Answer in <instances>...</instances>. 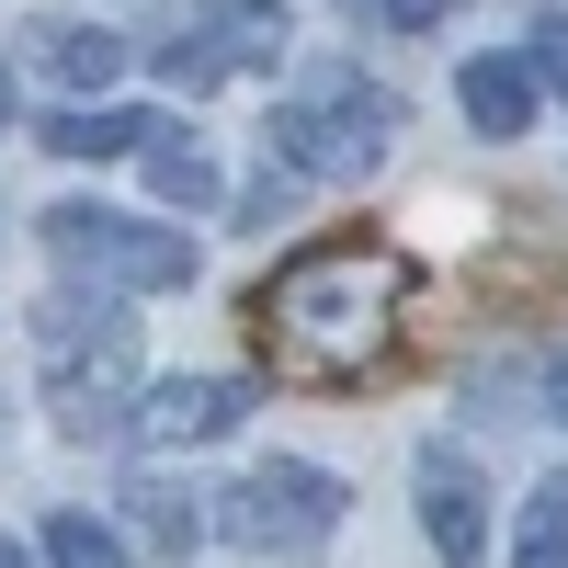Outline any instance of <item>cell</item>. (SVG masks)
<instances>
[{
  "label": "cell",
  "mask_w": 568,
  "mask_h": 568,
  "mask_svg": "<svg viewBox=\"0 0 568 568\" xmlns=\"http://www.w3.org/2000/svg\"><path fill=\"white\" fill-rule=\"evenodd\" d=\"M420 535H433L444 568H478L489 557V489L455 444H420Z\"/></svg>",
  "instance_id": "obj_8"
},
{
  "label": "cell",
  "mask_w": 568,
  "mask_h": 568,
  "mask_svg": "<svg viewBox=\"0 0 568 568\" xmlns=\"http://www.w3.org/2000/svg\"><path fill=\"white\" fill-rule=\"evenodd\" d=\"M149 182H160V205H182V216H205V205H216V160L194 149V136H171V125L149 136Z\"/></svg>",
  "instance_id": "obj_11"
},
{
  "label": "cell",
  "mask_w": 568,
  "mask_h": 568,
  "mask_svg": "<svg viewBox=\"0 0 568 568\" xmlns=\"http://www.w3.org/2000/svg\"><path fill=\"white\" fill-rule=\"evenodd\" d=\"M251 420V375H171V387H149V409L125 420L149 455H182V444H216Z\"/></svg>",
  "instance_id": "obj_7"
},
{
  "label": "cell",
  "mask_w": 568,
  "mask_h": 568,
  "mask_svg": "<svg viewBox=\"0 0 568 568\" xmlns=\"http://www.w3.org/2000/svg\"><path fill=\"white\" fill-rule=\"evenodd\" d=\"M535 409H546V420H568V329L535 353Z\"/></svg>",
  "instance_id": "obj_17"
},
{
  "label": "cell",
  "mask_w": 568,
  "mask_h": 568,
  "mask_svg": "<svg viewBox=\"0 0 568 568\" xmlns=\"http://www.w3.org/2000/svg\"><path fill=\"white\" fill-rule=\"evenodd\" d=\"M45 69H58L69 91H103V80L125 69V34H103V23H69V34H45Z\"/></svg>",
  "instance_id": "obj_13"
},
{
  "label": "cell",
  "mask_w": 568,
  "mask_h": 568,
  "mask_svg": "<svg viewBox=\"0 0 568 568\" xmlns=\"http://www.w3.org/2000/svg\"><path fill=\"white\" fill-rule=\"evenodd\" d=\"M160 114H136V103H69V114H45V149L58 160H125V149H149Z\"/></svg>",
  "instance_id": "obj_10"
},
{
  "label": "cell",
  "mask_w": 568,
  "mask_h": 568,
  "mask_svg": "<svg viewBox=\"0 0 568 568\" xmlns=\"http://www.w3.org/2000/svg\"><path fill=\"white\" fill-rule=\"evenodd\" d=\"M511 568H568V466L524 500V535H511Z\"/></svg>",
  "instance_id": "obj_12"
},
{
  "label": "cell",
  "mask_w": 568,
  "mask_h": 568,
  "mask_svg": "<svg viewBox=\"0 0 568 568\" xmlns=\"http://www.w3.org/2000/svg\"><path fill=\"white\" fill-rule=\"evenodd\" d=\"M387 136H398V103H387L364 69H329L307 103H284V114H273V160H284V171H307V182H353V171L387 160Z\"/></svg>",
  "instance_id": "obj_3"
},
{
  "label": "cell",
  "mask_w": 568,
  "mask_h": 568,
  "mask_svg": "<svg viewBox=\"0 0 568 568\" xmlns=\"http://www.w3.org/2000/svg\"><path fill=\"white\" fill-rule=\"evenodd\" d=\"M455 12V0H375V23H398V34H433Z\"/></svg>",
  "instance_id": "obj_18"
},
{
  "label": "cell",
  "mask_w": 568,
  "mask_h": 568,
  "mask_svg": "<svg viewBox=\"0 0 568 568\" xmlns=\"http://www.w3.org/2000/svg\"><path fill=\"white\" fill-rule=\"evenodd\" d=\"M0 125H12V69H0Z\"/></svg>",
  "instance_id": "obj_19"
},
{
  "label": "cell",
  "mask_w": 568,
  "mask_h": 568,
  "mask_svg": "<svg viewBox=\"0 0 568 568\" xmlns=\"http://www.w3.org/2000/svg\"><path fill=\"white\" fill-rule=\"evenodd\" d=\"M136 524H149L171 557H194V500H171V489H136Z\"/></svg>",
  "instance_id": "obj_15"
},
{
  "label": "cell",
  "mask_w": 568,
  "mask_h": 568,
  "mask_svg": "<svg viewBox=\"0 0 568 568\" xmlns=\"http://www.w3.org/2000/svg\"><path fill=\"white\" fill-rule=\"evenodd\" d=\"M455 103H466L478 136H524V125H535V69H524V58H466V69H455Z\"/></svg>",
  "instance_id": "obj_9"
},
{
  "label": "cell",
  "mask_w": 568,
  "mask_h": 568,
  "mask_svg": "<svg viewBox=\"0 0 568 568\" xmlns=\"http://www.w3.org/2000/svg\"><path fill=\"white\" fill-rule=\"evenodd\" d=\"M45 251H58L91 296H160V284H194V240L149 216H114V205H58L45 216Z\"/></svg>",
  "instance_id": "obj_4"
},
{
  "label": "cell",
  "mask_w": 568,
  "mask_h": 568,
  "mask_svg": "<svg viewBox=\"0 0 568 568\" xmlns=\"http://www.w3.org/2000/svg\"><path fill=\"white\" fill-rule=\"evenodd\" d=\"M45 568H125V535L103 511H45Z\"/></svg>",
  "instance_id": "obj_14"
},
{
  "label": "cell",
  "mask_w": 568,
  "mask_h": 568,
  "mask_svg": "<svg viewBox=\"0 0 568 568\" xmlns=\"http://www.w3.org/2000/svg\"><path fill=\"white\" fill-rule=\"evenodd\" d=\"M0 568H23V546H12V535H0Z\"/></svg>",
  "instance_id": "obj_20"
},
{
  "label": "cell",
  "mask_w": 568,
  "mask_h": 568,
  "mask_svg": "<svg viewBox=\"0 0 568 568\" xmlns=\"http://www.w3.org/2000/svg\"><path fill=\"white\" fill-rule=\"evenodd\" d=\"M216 524L240 535L251 557H318L329 535H342V478L307 466V455H273V466H251L240 489H216Z\"/></svg>",
  "instance_id": "obj_5"
},
{
  "label": "cell",
  "mask_w": 568,
  "mask_h": 568,
  "mask_svg": "<svg viewBox=\"0 0 568 568\" xmlns=\"http://www.w3.org/2000/svg\"><path fill=\"white\" fill-rule=\"evenodd\" d=\"M524 69H535L546 91H568V12H546V23H535V45H524Z\"/></svg>",
  "instance_id": "obj_16"
},
{
  "label": "cell",
  "mask_w": 568,
  "mask_h": 568,
  "mask_svg": "<svg viewBox=\"0 0 568 568\" xmlns=\"http://www.w3.org/2000/svg\"><path fill=\"white\" fill-rule=\"evenodd\" d=\"M273 58H284V12H273V0H182L171 45H160L171 91H216V80L273 69Z\"/></svg>",
  "instance_id": "obj_6"
},
{
  "label": "cell",
  "mask_w": 568,
  "mask_h": 568,
  "mask_svg": "<svg viewBox=\"0 0 568 568\" xmlns=\"http://www.w3.org/2000/svg\"><path fill=\"white\" fill-rule=\"evenodd\" d=\"M420 307V262L375 227H342V240H307L284 251L262 284H251V329L273 375H307V387H353L398 353V329Z\"/></svg>",
  "instance_id": "obj_1"
},
{
  "label": "cell",
  "mask_w": 568,
  "mask_h": 568,
  "mask_svg": "<svg viewBox=\"0 0 568 568\" xmlns=\"http://www.w3.org/2000/svg\"><path fill=\"white\" fill-rule=\"evenodd\" d=\"M34 353H45V387H58V420L91 444V433H114V387H125V364H136V329L103 307V296H45L34 307Z\"/></svg>",
  "instance_id": "obj_2"
}]
</instances>
